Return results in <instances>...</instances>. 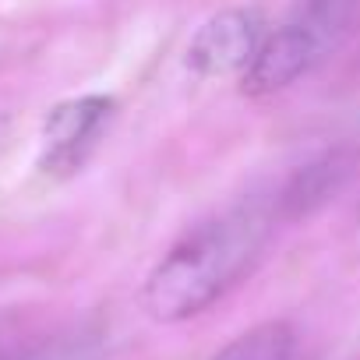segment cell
<instances>
[{"label":"cell","instance_id":"1","mask_svg":"<svg viewBox=\"0 0 360 360\" xmlns=\"http://www.w3.org/2000/svg\"><path fill=\"white\" fill-rule=\"evenodd\" d=\"M269 212L251 202L191 230L162 255L141 286V307L155 321H188L212 307L262 255Z\"/></svg>","mask_w":360,"mask_h":360},{"label":"cell","instance_id":"2","mask_svg":"<svg viewBox=\"0 0 360 360\" xmlns=\"http://www.w3.org/2000/svg\"><path fill=\"white\" fill-rule=\"evenodd\" d=\"M113 120V99L106 96H78L53 106L43 120V152L39 169L50 176H71L85 166L103 131Z\"/></svg>","mask_w":360,"mask_h":360},{"label":"cell","instance_id":"3","mask_svg":"<svg viewBox=\"0 0 360 360\" xmlns=\"http://www.w3.org/2000/svg\"><path fill=\"white\" fill-rule=\"evenodd\" d=\"M262 46V18L248 8L212 15L188 46V68L198 78H226L248 71Z\"/></svg>","mask_w":360,"mask_h":360},{"label":"cell","instance_id":"4","mask_svg":"<svg viewBox=\"0 0 360 360\" xmlns=\"http://www.w3.org/2000/svg\"><path fill=\"white\" fill-rule=\"evenodd\" d=\"M328 43L297 15L293 22H286L283 29H276L272 36L262 39L255 60L244 71V92L248 96H269L286 89L290 82H297L325 50Z\"/></svg>","mask_w":360,"mask_h":360},{"label":"cell","instance_id":"5","mask_svg":"<svg viewBox=\"0 0 360 360\" xmlns=\"http://www.w3.org/2000/svg\"><path fill=\"white\" fill-rule=\"evenodd\" d=\"M290 353H293V328L286 321H265L226 342L209 360H290Z\"/></svg>","mask_w":360,"mask_h":360},{"label":"cell","instance_id":"6","mask_svg":"<svg viewBox=\"0 0 360 360\" xmlns=\"http://www.w3.org/2000/svg\"><path fill=\"white\" fill-rule=\"evenodd\" d=\"M335 176H342V169L328 159V162H318V166H307L293 184L286 188V195H283V205L290 209V216H300V212H307L311 205H318L332 188H335Z\"/></svg>","mask_w":360,"mask_h":360},{"label":"cell","instance_id":"7","mask_svg":"<svg viewBox=\"0 0 360 360\" xmlns=\"http://www.w3.org/2000/svg\"><path fill=\"white\" fill-rule=\"evenodd\" d=\"M103 346H99V335L92 332H71V335H60L53 342H43L39 349L18 356V360H99Z\"/></svg>","mask_w":360,"mask_h":360}]
</instances>
